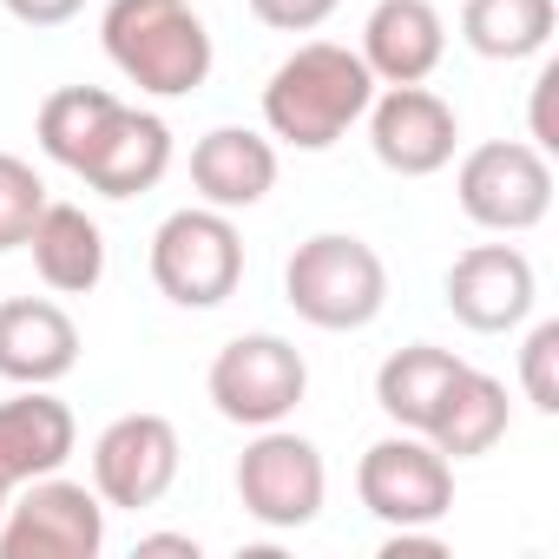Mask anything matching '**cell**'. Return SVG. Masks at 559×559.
I'll return each mask as SVG.
<instances>
[{"instance_id": "5b68a950", "label": "cell", "mask_w": 559, "mask_h": 559, "mask_svg": "<svg viewBox=\"0 0 559 559\" xmlns=\"http://www.w3.org/2000/svg\"><path fill=\"white\" fill-rule=\"evenodd\" d=\"M204 395L211 408L230 421V428H276L290 421L297 402L310 395V362L297 343L284 336H230L217 356H211V376H204Z\"/></svg>"}, {"instance_id": "30bf717a", "label": "cell", "mask_w": 559, "mask_h": 559, "mask_svg": "<svg viewBox=\"0 0 559 559\" xmlns=\"http://www.w3.org/2000/svg\"><path fill=\"white\" fill-rule=\"evenodd\" d=\"M178 461H185V448H178V428L165 415H152V408L119 415L93 441V493L106 507H126V513L158 507L178 480Z\"/></svg>"}, {"instance_id": "f1b7e54d", "label": "cell", "mask_w": 559, "mask_h": 559, "mask_svg": "<svg viewBox=\"0 0 559 559\" xmlns=\"http://www.w3.org/2000/svg\"><path fill=\"white\" fill-rule=\"evenodd\" d=\"M0 513H8V493H0Z\"/></svg>"}, {"instance_id": "7c38bea8", "label": "cell", "mask_w": 559, "mask_h": 559, "mask_svg": "<svg viewBox=\"0 0 559 559\" xmlns=\"http://www.w3.org/2000/svg\"><path fill=\"white\" fill-rule=\"evenodd\" d=\"M533 304H539V276H533L526 250H513V243H474L448 270V310L474 336L520 330L533 317Z\"/></svg>"}, {"instance_id": "484cf974", "label": "cell", "mask_w": 559, "mask_h": 559, "mask_svg": "<svg viewBox=\"0 0 559 559\" xmlns=\"http://www.w3.org/2000/svg\"><path fill=\"white\" fill-rule=\"evenodd\" d=\"M552 93H559V67H539V80H533V139H526V145H539L546 158L559 152V126H552Z\"/></svg>"}, {"instance_id": "ffe728a7", "label": "cell", "mask_w": 559, "mask_h": 559, "mask_svg": "<svg viewBox=\"0 0 559 559\" xmlns=\"http://www.w3.org/2000/svg\"><path fill=\"white\" fill-rule=\"evenodd\" d=\"M461 369H467V362H461L454 349L408 343V349H395V356L376 369V402H382V415H389L395 428L421 435V428L435 421V408H441V395H448V382H454Z\"/></svg>"}, {"instance_id": "8fae6325", "label": "cell", "mask_w": 559, "mask_h": 559, "mask_svg": "<svg viewBox=\"0 0 559 559\" xmlns=\"http://www.w3.org/2000/svg\"><path fill=\"white\" fill-rule=\"evenodd\" d=\"M369 145H376V165L395 171V178H435L441 165H454V145H461V119L441 93L428 86H389L369 99Z\"/></svg>"}, {"instance_id": "ac0fdd59", "label": "cell", "mask_w": 559, "mask_h": 559, "mask_svg": "<svg viewBox=\"0 0 559 559\" xmlns=\"http://www.w3.org/2000/svg\"><path fill=\"white\" fill-rule=\"evenodd\" d=\"M21 250H34V270H40V284L53 297H93L99 276H106V230L80 204H53L47 198V211L34 217Z\"/></svg>"}, {"instance_id": "7a4b0ae2", "label": "cell", "mask_w": 559, "mask_h": 559, "mask_svg": "<svg viewBox=\"0 0 559 559\" xmlns=\"http://www.w3.org/2000/svg\"><path fill=\"white\" fill-rule=\"evenodd\" d=\"M106 60L152 99H185L211 80V27L191 0H106L99 14Z\"/></svg>"}, {"instance_id": "603a6c76", "label": "cell", "mask_w": 559, "mask_h": 559, "mask_svg": "<svg viewBox=\"0 0 559 559\" xmlns=\"http://www.w3.org/2000/svg\"><path fill=\"white\" fill-rule=\"evenodd\" d=\"M40 211H47V178L27 158L0 152V250H21Z\"/></svg>"}, {"instance_id": "52a82bcc", "label": "cell", "mask_w": 559, "mask_h": 559, "mask_svg": "<svg viewBox=\"0 0 559 559\" xmlns=\"http://www.w3.org/2000/svg\"><path fill=\"white\" fill-rule=\"evenodd\" d=\"M454 198L480 230L520 237V230L546 224V211H552V158L526 139H487L461 158Z\"/></svg>"}, {"instance_id": "6da1fadb", "label": "cell", "mask_w": 559, "mask_h": 559, "mask_svg": "<svg viewBox=\"0 0 559 559\" xmlns=\"http://www.w3.org/2000/svg\"><path fill=\"white\" fill-rule=\"evenodd\" d=\"M369 99H376V73L362 67V53L336 40H304L263 80V132L290 152H330L336 139H349Z\"/></svg>"}, {"instance_id": "d6986e66", "label": "cell", "mask_w": 559, "mask_h": 559, "mask_svg": "<svg viewBox=\"0 0 559 559\" xmlns=\"http://www.w3.org/2000/svg\"><path fill=\"white\" fill-rule=\"evenodd\" d=\"M507 421H513L507 382H493V376H480V369H461L421 435H428L448 461H474V454H493V448H500Z\"/></svg>"}, {"instance_id": "3957f363", "label": "cell", "mask_w": 559, "mask_h": 559, "mask_svg": "<svg viewBox=\"0 0 559 559\" xmlns=\"http://www.w3.org/2000/svg\"><path fill=\"white\" fill-rule=\"evenodd\" d=\"M284 304L310 330H330V336L369 330L389 304V263L376 257V243L349 230H317L284 263Z\"/></svg>"}, {"instance_id": "e0dca14e", "label": "cell", "mask_w": 559, "mask_h": 559, "mask_svg": "<svg viewBox=\"0 0 559 559\" xmlns=\"http://www.w3.org/2000/svg\"><path fill=\"white\" fill-rule=\"evenodd\" d=\"M276 185V139L250 126H217L191 145V191L211 211H250Z\"/></svg>"}, {"instance_id": "ba28073f", "label": "cell", "mask_w": 559, "mask_h": 559, "mask_svg": "<svg viewBox=\"0 0 559 559\" xmlns=\"http://www.w3.org/2000/svg\"><path fill=\"white\" fill-rule=\"evenodd\" d=\"M237 500L257 526L270 533H297L323 513L330 500V467L317 454V441L290 435L284 421L276 428H257V441L237 454Z\"/></svg>"}, {"instance_id": "2e32d148", "label": "cell", "mask_w": 559, "mask_h": 559, "mask_svg": "<svg viewBox=\"0 0 559 559\" xmlns=\"http://www.w3.org/2000/svg\"><path fill=\"white\" fill-rule=\"evenodd\" d=\"M356 53L376 73V86H421L448 53V21L435 0H376Z\"/></svg>"}, {"instance_id": "277c9868", "label": "cell", "mask_w": 559, "mask_h": 559, "mask_svg": "<svg viewBox=\"0 0 559 559\" xmlns=\"http://www.w3.org/2000/svg\"><path fill=\"white\" fill-rule=\"evenodd\" d=\"M152 284L178 310H217L243 284V237L230 211L185 204L152 230Z\"/></svg>"}, {"instance_id": "4fadbf2b", "label": "cell", "mask_w": 559, "mask_h": 559, "mask_svg": "<svg viewBox=\"0 0 559 559\" xmlns=\"http://www.w3.org/2000/svg\"><path fill=\"white\" fill-rule=\"evenodd\" d=\"M171 171V126L145 106H112V119L99 126L93 152L80 158V178L99 198H145L158 178Z\"/></svg>"}, {"instance_id": "83f0119b", "label": "cell", "mask_w": 559, "mask_h": 559, "mask_svg": "<svg viewBox=\"0 0 559 559\" xmlns=\"http://www.w3.org/2000/svg\"><path fill=\"white\" fill-rule=\"evenodd\" d=\"M139 552H185V559H198V539L191 533H145Z\"/></svg>"}, {"instance_id": "9a60e30c", "label": "cell", "mask_w": 559, "mask_h": 559, "mask_svg": "<svg viewBox=\"0 0 559 559\" xmlns=\"http://www.w3.org/2000/svg\"><path fill=\"white\" fill-rule=\"evenodd\" d=\"M80 448V421L53 389H21L0 402V493L60 474Z\"/></svg>"}, {"instance_id": "cb8c5ba5", "label": "cell", "mask_w": 559, "mask_h": 559, "mask_svg": "<svg viewBox=\"0 0 559 559\" xmlns=\"http://www.w3.org/2000/svg\"><path fill=\"white\" fill-rule=\"evenodd\" d=\"M520 389L539 415H559V323H539L520 349Z\"/></svg>"}, {"instance_id": "9c48e42d", "label": "cell", "mask_w": 559, "mask_h": 559, "mask_svg": "<svg viewBox=\"0 0 559 559\" xmlns=\"http://www.w3.org/2000/svg\"><path fill=\"white\" fill-rule=\"evenodd\" d=\"M356 493L382 526H441L454 507V461L428 435H389L362 454Z\"/></svg>"}, {"instance_id": "44dd1931", "label": "cell", "mask_w": 559, "mask_h": 559, "mask_svg": "<svg viewBox=\"0 0 559 559\" xmlns=\"http://www.w3.org/2000/svg\"><path fill=\"white\" fill-rule=\"evenodd\" d=\"M559 27V0H461V40L480 60H533Z\"/></svg>"}, {"instance_id": "d4e9b609", "label": "cell", "mask_w": 559, "mask_h": 559, "mask_svg": "<svg viewBox=\"0 0 559 559\" xmlns=\"http://www.w3.org/2000/svg\"><path fill=\"white\" fill-rule=\"evenodd\" d=\"M243 8L270 27V34H317L343 0H243Z\"/></svg>"}, {"instance_id": "5bb4252c", "label": "cell", "mask_w": 559, "mask_h": 559, "mask_svg": "<svg viewBox=\"0 0 559 559\" xmlns=\"http://www.w3.org/2000/svg\"><path fill=\"white\" fill-rule=\"evenodd\" d=\"M80 369V323L47 297H8L0 304V382L14 389H53Z\"/></svg>"}, {"instance_id": "4316f807", "label": "cell", "mask_w": 559, "mask_h": 559, "mask_svg": "<svg viewBox=\"0 0 559 559\" xmlns=\"http://www.w3.org/2000/svg\"><path fill=\"white\" fill-rule=\"evenodd\" d=\"M0 8H8L21 27H67L86 0H0Z\"/></svg>"}, {"instance_id": "7402d4cb", "label": "cell", "mask_w": 559, "mask_h": 559, "mask_svg": "<svg viewBox=\"0 0 559 559\" xmlns=\"http://www.w3.org/2000/svg\"><path fill=\"white\" fill-rule=\"evenodd\" d=\"M112 93L106 86H60V93H47L40 99V119H34V132H40V152L53 158V165H67V171H80V158L93 152V139H99V126L112 119Z\"/></svg>"}, {"instance_id": "8992f818", "label": "cell", "mask_w": 559, "mask_h": 559, "mask_svg": "<svg viewBox=\"0 0 559 559\" xmlns=\"http://www.w3.org/2000/svg\"><path fill=\"white\" fill-rule=\"evenodd\" d=\"M99 546H106V500L86 480L40 474L8 493L0 559H99Z\"/></svg>"}]
</instances>
